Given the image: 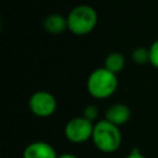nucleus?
<instances>
[{"label": "nucleus", "mask_w": 158, "mask_h": 158, "mask_svg": "<svg viewBox=\"0 0 158 158\" xmlns=\"http://www.w3.org/2000/svg\"><path fill=\"white\" fill-rule=\"evenodd\" d=\"M94 125L85 117H74L64 127V136L73 143H83L93 137Z\"/></svg>", "instance_id": "20e7f679"}, {"label": "nucleus", "mask_w": 158, "mask_h": 158, "mask_svg": "<svg viewBox=\"0 0 158 158\" xmlns=\"http://www.w3.org/2000/svg\"><path fill=\"white\" fill-rule=\"evenodd\" d=\"M149 62L153 67L158 68V40H156L149 47Z\"/></svg>", "instance_id": "9b49d317"}, {"label": "nucleus", "mask_w": 158, "mask_h": 158, "mask_svg": "<svg viewBox=\"0 0 158 158\" xmlns=\"http://www.w3.org/2000/svg\"><path fill=\"white\" fill-rule=\"evenodd\" d=\"M43 27L47 32L57 35L68 28V21L59 14H51L43 20Z\"/></svg>", "instance_id": "6e6552de"}, {"label": "nucleus", "mask_w": 158, "mask_h": 158, "mask_svg": "<svg viewBox=\"0 0 158 158\" xmlns=\"http://www.w3.org/2000/svg\"><path fill=\"white\" fill-rule=\"evenodd\" d=\"M125 67V57L118 52H112L105 58V67L111 73L116 74L121 72Z\"/></svg>", "instance_id": "1a4fd4ad"}, {"label": "nucleus", "mask_w": 158, "mask_h": 158, "mask_svg": "<svg viewBox=\"0 0 158 158\" xmlns=\"http://www.w3.org/2000/svg\"><path fill=\"white\" fill-rule=\"evenodd\" d=\"M91 139L99 151L104 153H112L121 146L122 136L117 126L104 118L94 125Z\"/></svg>", "instance_id": "f257e3e1"}, {"label": "nucleus", "mask_w": 158, "mask_h": 158, "mask_svg": "<svg viewBox=\"0 0 158 158\" xmlns=\"http://www.w3.org/2000/svg\"><path fill=\"white\" fill-rule=\"evenodd\" d=\"M125 158H146V157H144L139 151H132V152H131L128 156H126Z\"/></svg>", "instance_id": "ddd939ff"}, {"label": "nucleus", "mask_w": 158, "mask_h": 158, "mask_svg": "<svg viewBox=\"0 0 158 158\" xmlns=\"http://www.w3.org/2000/svg\"><path fill=\"white\" fill-rule=\"evenodd\" d=\"M68 28L75 35H86L98 23V14L89 5L75 6L67 17Z\"/></svg>", "instance_id": "7ed1b4c3"}, {"label": "nucleus", "mask_w": 158, "mask_h": 158, "mask_svg": "<svg viewBox=\"0 0 158 158\" xmlns=\"http://www.w3.org/2000/svg\"><path fill=\"white\" fill-rule=\"evenodd\" d=\"M96 115H98V109H96V106L89 105V106L85 107V110H84V116H83V117H85L86 120H89V121L93 122V120L96 118Z\"/></svg>", "instance_id": "f8f14e48"}, {"label": "nucleus", "mask_w": 158, "mask_h": 158, "mask_svg": "<svg viewBox=\"0 0 158 158\" xmlns=\"http://www.w3.org/2000/svg\"><path fill=\"white\" fill-rule=\"evenodd\" d=\"M131 117V110L125 104H115L110 106L105 112V120L110 123L120 127L125 125Z\"/></svg>", "instance_id": "0eeeda50"}, {"label": "nucleus", "mask_w": 158, "mask_h": 158, "mask_svg": "<svg viewBox=\"0 0 158 158\" xmlns=\"http://www.w3.org/2000/svg\"><path fill=\"white\" fill-rule=\"evenodd\" d=\"M58 158H78V157L74 154H70V153H63V154L58 156Z\"/></svg>", "instance_id": "4468645a"}, {"label": "nucleus", "mask_w": 158, "mask_h": 158, "mask_svg": "<svg viewBox=\"0 0 158 158\" xmlns=\"http://www.w3.org/2000/svg\"><path fill=\"white\" fill-rule=\"evenodd\" d=\"M86 88L91 96L96 99H106L117 89L116 74L111 73L106 68H98L89 75Z\"/></svg>", "instance_id": "f03ea898"}, {"label": "nucleus", "mask_w": 158, "mask_h": 158, "mask_svg": "<svg viewBox=\"0 0 158 158\" xmlns=\"http://www.w3.org/2000/svg\"><path fill=\"white\" fill-rule=\"evenodd\" d=\"M22 158H58L54 148L43 141L30 143L22 154Z\"/></svg>", "instance_id": "423d86ee"}, {"label": "nucleus", "mask_w": 158, "mask_h": 158, "mask_svg": "<svg viewBox=\"0 0 158 158\" xmlns=\"http://www.w3.org/2000/svg\"><path fill=\"white\" fill-rule=\"evenodd\" d=\"M28 106L33 115L38 117H48L56 111L57 101L51 93L37 91L30 98Z\"/></svg>", "instance_id": "39448f33"}, {"label": "nucleus", "mask_w": 158, "mask_h": 158, "mask_svg": "<svg viewBox=\"0 0 158 158\" xmlns=\"http://www.w3.org/2000/svg\"><path fill=\"white\" fill-rule=\"evenodd\" d=\"M132 60L137 64H144L149 62V49L144 47H137L132 52Z\"/></svg>", "instance_id": "9d476101"}]
</instances>
